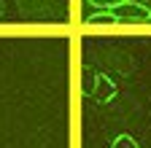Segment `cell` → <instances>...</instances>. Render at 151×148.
I'll list each match as a JSON object with an SVG mask.
<instances>
[{"mask_svg": "<svg viewBox=\"0 0 151 148\" xmlns=\"http://www.w3.org/2000/svg\"><path fill=\"white\" fill-rule=\"evenodd\" d=\"M92 22H94V24H103V27L119 24V22H116V16H113V11H97V14L92 16Z\"/></svg>", "mask_w": 151, "mask_h": 148, "instance_id": "4", "label": "cell"}, {"mask_svg": "<svg viewBox=\"0 0 151 148\" xmlns=\"http://www.w3.org/2000/svg\"><path fill=\"white\" fill-rule=\"evenodd\" d=\"M113 16H116V22L146 24V22H151V8H148V6H140V3H132V0H127L124 6L113 8Z\"/></svg>", "mask_w": 151, "mask_h": 148, "instance_id": "1", "label": "cell"}, {"mask_svg": "<svg viewBox=\"0 0 151 148\" xmlns=\"http://www.w3.org/2000/svg\"><path fill=\"white\" fill-rule=\"evenodd\" d=\"M111 148H140V143L132 137V135H119V137H113Z\"/></svg>", "mask_w": 151, "mask_h": 148, "instance_id": "3", "label": "cell"}, {"mask_svg": "<svg viewBox=\"0 0 151 148\" xmlns=\"http://www.w3.org/2000/svg\"><path fill=\"white\" fill-rule=\"evenodd\" d=\"M119 94V86L113 84L108 76H103V73H97L94 76V89H92V97L97 100L100 105H105V102H111L113 97Z\"/></svg>", "mask_w": 151, "mask_h": 148, "instance_id": "2", "label": "cell"}, {"mask_svg": "<svg viewBox=\"0 0 151 148\" xmlns=\"http://www.w3.org/2000/svg\"><path fill=\"white\" fill-rule=\"evenodd\" d=\"M94 6H97L100 11H113V8H119V6H124L127 0H92Z\"/></svg>", "mask_w": 151, "mask_h": 148, "instance_id": "5", "label": "cell"}]
</instances>
